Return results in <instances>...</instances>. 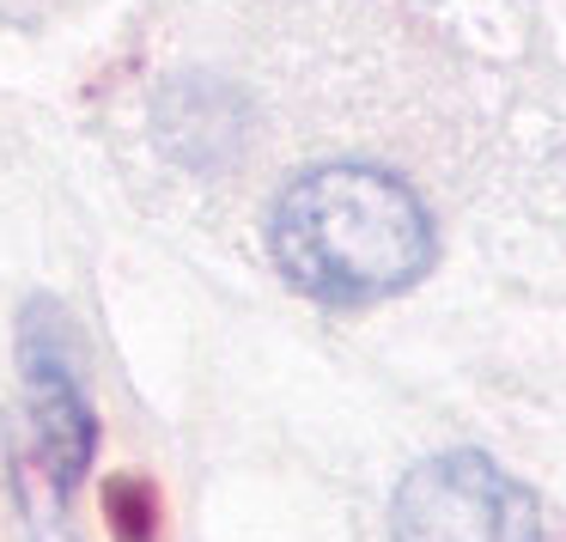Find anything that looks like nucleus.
Segmentation results:
<instances>
[{"instance_id":"nucleus-1","label":"nucleus","mask_w":566,"mask_h":542,"mask_svg":"<svg viewBox=\"0 0 566 542\" xmlns=\"http://www.w3.org/2000/svg\"><path fill=\"white\" fill-rule=\"evenodd\" d=\"M432 213L415 184L366 159L311 165L274 196L269 257L317 305H378L432 269Z\"/></svg>"},{"instance_id":"nucleus-2","label":"nucleus","mask_w":566,"mask_h":542,"mask_svg":"<svg viewBox=\"0 0 566 542\" xmlns=\"http://www.w3.org/2000/svg\"><path fill=\"white\" fill-rule=\"evenodd\" d=\"M396 542H542L536 493L488 451L420 457L390 500Z\"/></svg>"},{"instance_id":"nucleus-3","label":"nucleus","mask_w":566,"mask_h":542,"mask_svg":"<svg viewBox=\"0 0 566 542\" xmlns=\"http://www.w3.org/2000/svg\"><path fill=\"white\" fill-rule=\"evenodd\" d=\"M19 372H25V415H31L38 469L67 500L86 481L92 451H98V415H92V396H86L74 330H67L62 305L43 293L19 317Z\"/></svg>"},{"instance_id":"nucleus-4","label":"nucleus","mask_w":566,"mask_h":542,"mask_svg":"<svg viewBox=\"0 0 566 542\" xmlns=\"http://www.w3.org/2000/svg\"><path fill=\"white\" fill-rule=\"evenodd\" d=\"M62 493L50 488V500H38V505H25V518H31V542H74V530L62 524Z\"/></svg>"}]
</instances>
